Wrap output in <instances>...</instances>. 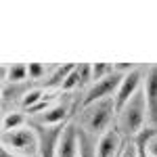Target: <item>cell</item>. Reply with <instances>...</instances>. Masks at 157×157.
<instances>
[{
	"instance_id": "52a82bcc",
	"label": "cell",
	"mask_w": 157,
	"mask_h": 157,
	"mask_svg": "<svg viewBox=\"0 0 157 157\" xmlns=\"http://www.w3.org/2000/svg\"><path fill=\"white\" fill-rule=\"evenodd\" d=\"M124 149V136L117 130L109 128L97 140V157H120Z\"/></svg>"
},
{
	"instance_id": "7a4b0ae2",
	"label": "cell",
	"mask_w": 157,
	"mask_h": 157,
	"mask_svg": "<svg viewBox=\"0 0 157 157\" xmlns=\"http://www.w3.org/2000/svg\"><path fill=\"white\" fill-rule=\"evenodd\" d=\"M113 115H117L115 98H105V101H97L88 107H82V113H80L82 130L97 138L109 130V124L113 120Z\"/></svg>"
},
{
	"instance_id": "277c9868",
	"label": "cell",
	"mask_w": 157,
	"mask_h": 157,
	"mask_svg": "<svg viewBox=\"0 0 157 157\" xmlns=\"http://www.w3.org/2000/svg\"><path fill=\"white\" fill-rule=\"evenodd\" d=\"M124 75H126V73L113 71L111 75L98 80L94 84H90V88L86 90L84 101H82V107H88V105H92V103H97V101H105V98H115L117 88H120Z\"/></svg>"
},
{
	"instance_id": "5bb4252c",
	"label": "cell",
	"mask_w": 157,
	"mask_h": 157,
	"mask_svg": "<svg viewBox=\"0 0 157 157\" xmlns=\"http://www.w3.org/2000/svg\"><path fill=\"white\" fill-rule=\"evenodd\" d=\"M115 71V65H109V63H94L92 65V84L98 82V80H103V78H107L111 73Z\"/></svg>"
},
{
	"instance_id": "5b68a950",
	"label": "cell",
	"mask_w": 157,
	"mask_h": 157,
	"mask_svg": "<svg viewBox=\"0 0 157 157\" xmlns=\"http://www.w3.org/2000/svg\"><path fill=\"white\" fill-rule=\"evenodd\" d=\"M143 80H145V75H143V71H140L138 67L124 75L120 88H117V94H115V111H120V109L143 88Z\"/></svg>"
},
{
	"instance_id": "ba28073f",
	"label": "cell",
	"mask_w": 157,
	"mask_h": 157,
	"mask_svg": "<svg viewBox=\"0 0 157 157\" xmlns=\"http://www.w3.org/2000/svg\"><path fill=\"white\" fill-rule=\"evenodd\" d=\"M57 157H80V130L75 124H67L57 145Z\"/></svg>"
},
{
	"instance_id": "7c38bea8",
	"label": "cell",
	"mask_w": 157,
	"mask_h": 157,
	"mask_svg": "<svg viewBox=\"0 0 157 157\" xmlns=\"http://www.w3.org/2000/svg\"><path fill=\"white\" fill-rule=\"evenodd\" d=\"M75 69V65L73 63H67V65H61V67H57L55 71H52V75H50V80L46 82V86L48 88H52V86H63V82L69 78V73Z\"/></svg>"
},
{
	"instance_id": "9c48e42d",
	"label": "cell",
	"mask_w": 157,
	"mask_h": 157,
	"mask_svg": "<svg viewBox=\"0 0 157 157\" xmlns=\"http://www.w3.org/2000/svg\"><path fill=\"white\" fill-rule=\"evenodd\" d=\"M67 113H69V107L67 105H55V107H48L44 113L38 115L36 124H42V126H61V124H67Z\"/></svg>"
},
{
	"instance_id": "e0dca14e",
	"label": "cell",
	"mask_w": 157,
	"mask_h": 157,
	"mask_svg": "<svg viewBox=\"0 0 157 157\" xmlns=\"http://www.w3.org/2000/svg\"><path fill=\"white\" fill-rule=\"evenodd\" d=\"M120 157H138V151H136V145L132 143H128V145H124V149H121Z\"/></svg>"
},
{
	"instance_id": "4fadbf2b",
	"label": "cell",
	"mask_w": 157,
	"mask_h": 157,
	"mask_svg": "<svg viewBox=\"0 0 157 157\" xmlns=\"http://www.w3.org/2000/svg\"><path fill=\"white\" fill-rule=\"evenodd\" d=\"M42 101H44V92H42L40 88H34V90H27L23 94V101H21V103H23L25 109H34L36 105H40Z\"/></svg>"
},
{
	"instance_id": "30bf717a",
	"label": "cell",
	"mask_w": 157,
	"mask_h": 157,
	"mask_svg": "<svg viewBox=\"0 0 157 157\" xmlns=\"http://www.w3.org/2000/svg\"><path fill=\"white\" fill-rule=\"evenodd\" d=\"M27 65L23 63H15L11 67H2V80H4V84L6 82H11V84H21L23 80H27Z\"/></svg>"
},
{
	"instance_id": "d6986e66",
	"label": "cell",
	"mask_w": 157,
	"mask_h": 157,
	"mask_svg": "<svg viewBox=\"0 0 157 157\" xmlns=\"http://www.w3.org/2000/svg\"><path fill=\"white\" fill-rule=\"evenodd\" d=\"M0 157H27V155H17V153H11V151H6V149H2V151H0Z\"/></svg>"
},
{
	"instance_id": "8fae6325",
	"label": "cell",
	"mask_w": 157,
	"mask_h": 157,
	"mask_svg": "<svg viewBox=\"0 0 157 157\" xmlns=\"http://www.w3.org/2000/svg\"><path fill=\"white\" fill-rule=\"evenodd\" d=\"M25 126V115L19 111H11V113H4L2 117V132H11V130H19Z\"/></svg>"
},
{
	"instance_id": "3957f363",
	"label": "cell",
	"mask_w": 157,
	"mask_h": 157,
	"mask_svg": "<svg viewBox=\"0 0 157 157\" xmlns=\"http://www.w3.org/2000/svg\"><path fill=\"white\" fill-rule=\"evenodd\" d=\"M2 149L17 153V155H27V157H40V138H38L36 130L29 126H23L19 130H11V132H2L0 136Z\"/></svg>"
},
{
	"instance_id": "6da1fadb",
	"label": "cell",
	"mask_w": 157,
	"mask_h": 157,
	"mask_svg": "<svg viewBox=\"0 0 157 157\" xmlns=\"http://www.w3.org/2000/svg\"><path fill=\"white\" fill-rule=\"evenodd\" d=\"M147 120H149L147 98H145L143 88H140V90L117 111V132H120L121 136H128V138H136L138 134L145 130Z\"/></svg>"
},
{
	"instance_id": "8992f818",
	"label": "cell",
	"mask_w": 157,
	"mask_h": 157,
	"mask_svg": "<svg viewBox=\"0 0 157 157\" xmlns=\"http://www.w3.org/2000/svg\"><path fill=\"white\" fill-rule=\"evenodd\" d=\"M143 92H145V98H147L149 121L157 128V65L147 69L145 80H143Z\"/></svg>"
},
{
	"instance_id": "9a60e30c",
	"label": "cell",
	"mask_w": 157,
	"mask_h": 157,
	"mask_svg": "<svg viewBox=\"0 0 157 157\" xmlns=\"http://www.w3.org/2000/svg\"><path fill=\"white\" fill-rule=\"evenodd\" d=\"M78 86H84V82H82V73H80V65H75V69H73L71 73H69V78L63 82V86H61V90H65V92H69V90H73V88H78Z\"/></svg>"
},
{
	"instance_id": "ac0fdd59",
	"label": "cell",
	"mask_w": 157,
	"mask_h": 157,
	"mask_svg": "<svg viewBox=\"0 0 157 157\" xmlns=\"http://www.w3.org/2000/svg\"><path fill=\"white\" fill-rule=\"evenodd\" d=\"M147 153H149V157H157V134L149 140V145H147Z\"/></svg>"
},
{
	"instance_id": "2e32d148",
	"label": "cell",
	"mask_w": 157,
	"mask_h": 157,
	"mask_svg": "<svg viewBox=\"0 0 157 157\" xmlns=\"http://www.w3.org/2000/svg\"><path fill=\"white\" fill-rule=\"evenodd\" d=\"M27 73H29V80H38V78H42L46 73V69L40 63H29L27 65Z\"/></svg>"
}]
</instances>
